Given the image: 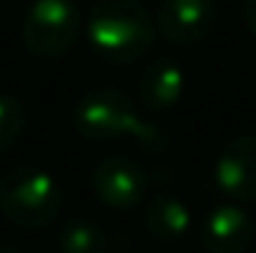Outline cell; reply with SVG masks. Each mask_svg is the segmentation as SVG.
<instances>
[{"mask_svg": "<svg viewBox=\"0 0 256 253\" xmlns=\"http://www.w3.org/2000/svg\"><path fill=\"white\" fill-rule=\"evenodd\" d=\"M90 185L101 204L112 210H131L144 202L150 177L144 166L128 155H109L93 169Z\"/></svg>", "mask_w": 256, "mask_h": 253, "instance_id": "5", "label": "cell"}, {"mask_svg": "<svg viewBox=\"0 0 256 253\" xmlns=\"http://www.w3.org/2000/svg\"><path fill=\"white\" fill-rule=\"evenodd\" d=\"M182 90H186V74H182L180 63L172 57H158L144 68L142 79H139V95L142 104L153 112H166L180 101Z\"/></svg>", "mask_w": 256, "mask_h": 253, "instance_id": "9", "label": "cell"}, {"mask_svg": "<svg viewBox=\"0 0 256 253\" xmlns=\"http://www.w3.org/2000/svg\"><path fill=\"white\" fill-rule=\"evenodd\" d=\"M0 253H28V251L16 248V245H0Z\"/></svg>", "mask_w": 256, "mask_h": 253, "instance_id": "14", "label": "cell"}, {"mask_svg": "<svg viewBox=\"0 0 256 253\" xmlns=\"http://www.w3.org/2000/svg\"><path fill=\"white\" fill-rule=\"evenodd\" d=\"M74 128L79 136L90 142H112L120 136H131L148 153H164L169 147L166 131L139 120L134 101L112 87L93 90L79 98L74 109Z\"/></svg>", "mask_w": 256, "mask_h": 253, "instance_id": "2", "label": "cell"}, {"mask_svg": "<svg viewBox=\"0 0 256 253\" xmlns=\"http://www.w3.org/2000/svg\"><path fill=\"white\" fill-rule=\"evenodd\" d=\"M156 22L139 0H98L84 19L90 49L112 65L136 63L153 49Z\"/></svg>", "mask_w": 256, "mask_h": 253, "instance_id": "1", "label": "cell"}, {"mask_svg": "<svg viewBox=\"0 0 256 253\" xmlns=\"http://www.w3.org/2000/svg\"><path fill=\"white\" fill-rule=\"evenodd\" d=\"M144 226L158 243H178L191 229V213L172 194H156L144 213Z\"/></svg>", "mask_w": 256, "mask_h": 253, "instance_id": "10", "label": "cell"}, {"mask_svg": "<svg viewBox=\"0 0 256 253\" xmlns=\"http://www.w3.org/2000/svg\"><path fill=\"white\" fill-rule=\"evenodd\" d=\"M63 191L44 169L22 166L0 177V213L22 229L50 226L60 215Z\"/></svg>", "mask_w": 256, "mask_h": 253, "instance_id": "3", "label": "cell"}, {"mask_svg": "<svg viewBox=\"0 0 256 253\" xmlns=\"http://www.w3.org/2000/svg\"><path fill=\"white\" fill-rule=\"evenodd\" d=\"M256 237L251 215L237 204L210 210L199 226V243L207 253H246Z\"/></svg>", "mask_w": 256, "mask_h": 253, "instance_id": "8", "label": "cell"}, {"mask_svg": "<svg viewBox=\"0 0 256 253\" xmlns=\"http://www.w3.org/2000/svg\"><path fill=\"white\" fill-rule=\"evenodd\" d=\"M25 131V106L20 98L0 93V155L20 142Z\"/></svg>", "mask_w": 256, "mask_h": 253, "instance_id": "12", "label": "cell"}, {"mask_svg": "<svg viewBox=\"0 0 256 253\" xmlns=\"http://www.w3.org/2000/svg\"><path fill=\"white\" fill-rule=\"evenodd\" d=\"M242 22L251 35H256V0H242Z\"/></svg>", "mask_w": 256, "mask_h": 253, "instance_id": "13", "label": "cell"}, {"mask_svg": "<svg viewBox=\"0 0 256 253\" xmlns=\"http://www.w3.org/2000/svg\"><path fill=\"white\" fill-rule=\"evenodd\" d=\"M58 248L60 253H106L109 234L90 218H71L60 229Z\"/></svg>", "mask_w": 256, "mask_h": 253, "instance_id": "11", "label": "cell"}, {"mask_svg": "<svg viewBox=\"0 0 256 253\" xmlns=\"http://www.w3.org/2000/svg\"><path fill=\"white\" fill-rule=\"evenodd\" d=\"M82 25V11L71 0H36L22 22V41L33 57L58 60L76 46Z\"/></svg>", "mask_w": 256, "mask_h": 253, "instance_id": "4", "label": "cell"}, {"mask_svg": "<svg viewBox=\"0 0 256 253\" xmlns=\"http://www.w3.org/2000/svg\"><path fill=\"white\" fill-rule=\"evenodd\" d=\"M218 25V8L212 0H164L156 14V27L169 44L196 46L210 38Z\"/></svg>", "mask_w": 256, "mask_h": 253, "instance_id": "6", "label": "cell"}, {"mask_svg": "<svg viewBox=\"0 0 256 253\" xmlns=\"http://www.w3.org/2000/svg\"><path fill=\"white\" fill-rule=\"evenodd\" d=\"M216 185L234 202L256 199V136H237L224 144L216 161Z\"/></svg>", "mask_w": 256, "mask_h": 253, "instance_id": "7", "label": "cell"}]
</instances>
